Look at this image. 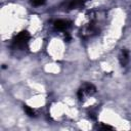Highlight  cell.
Returning <instances> with one entry per match:
<instances>
[{"instance_id":"1","label":"cell","mask_w":131,"mask_h":131,"mask_svg":"<svg viewBox=\"0 0 131 131\" xmlns=\"http://www.w3.org/2000/svg\"><path fill=\"white\" fill-rule=\"evenodd\" d=\"M30 34L27 31H23L18 33L12 40V47L15 49H24L30 40Z\"/></svg>"},{"instance_id":"2","label":"cell","mask_w":131,"mask_h":131,"mask_svg":"<svg viewBox=\"0 0 131 131\" xmlns=\"http://www.w3.org/2000/svg\"><path fill=\"white\" fill-rule=\"evenodd\" d=\"M71 23L68 21V20H63V19H58V20H55L54 21V28L56 30H59V31H64L67 30L69 27H70Z\"/></svg>"},{"instance_id":"3","label":"cell","mask_w":131,"mask_h":131,"mask_svg":"<svg viewBox=\"0 0 131 131\" xmlns=\"http://www.w3.org/2000/svg\"><path fill=\"white\" fill-rule=\"evenodd\" d=\"M119 59H120V63H121V66H122V67H125V66L128 63V61H129L128 51L125 50V49H123V50L121 51V54H120Z\"/></svg>"},{"instance_id":"4","label":"cell","mask_w":131,"mask_h":131,"mask_svg":"<svg viewBox=\"0 0 131 131\" xmlns=\"http://www.w3.org/2000/svg\"><path fill=\"white\" fill-rule=\"evenodd\" d=\"M86 0H73L69 6L70 9H74V8H77V7H80L82 6L84 3H85Z\"/></svg>"},{"instance_id":"5","label":"cell","mask_w":131,"mask_h":131,"mask_svg":"<svg viewBox=\"0 0 131 131\" xmlns=\"http://www.w3.org/2000/svg\"><path fill=\"white\" fill-rule=\"evenodd\" d=\"M86 93H88V94H92V93H95V91H96V88L92 85V84H85V86L82 88Z\"/></svg>"},{"instance_id":"6","label":"cell","mask_w":131,"mask_h":131,"mask_svg":"<svg viewBox=\"0 0 131 131\" xmlns=\"http://www.w3.org/2000/svg\"><path fill=\"white\" fill-rule=\"evenodd\" d=\"M24 110H25V112L27 113V115H28L29 117H35V112H34V110L31 108L30 106L24 105Z\"/></svg>"},{"instance_id":"7","label":"cell","mask_w":131,"mask_h":131,"mask_svg":"<svg viewBox=\"0 0 131 131\" xmlns=\"http://www.w3.org/2000/svg\"><path fill=\"white\" fill-rule=\"evenodd\" d=\"M31 2L34 6H40L45 3V0H31Z\"/></svg>"},{"instance_id":"8","label":"cell","mask_w":131,"mask_h":131,"mask_svg":"<svg viewBox=\"0 0 131 131\" xmlns=\"http://www.w3.org/2000/svg\"><path fill=\"white\" fill-rule=\"evenodd\" d=\"M98 128H99V129H102V130H112V129H113L112 126L105 125V124H100V125L98 126Z\"/></svg>"}]
</instances>
